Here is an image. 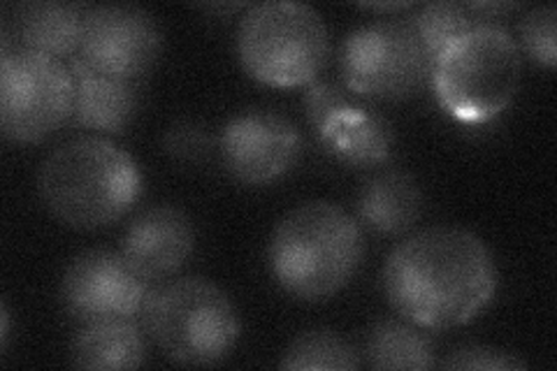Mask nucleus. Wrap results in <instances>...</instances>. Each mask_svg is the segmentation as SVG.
Wrapping results in <instances>:
<instances>
[{"label": "nucleus", "mask_w": 557, "mask_h": 371, "mask_svg": "<svg viewBox=\"0 0 557 371\" xmlns=\"http://www.w3.org/2000/svg\"><path fill=\"white\" fill-rule=\"evenodd\" d=\"M497 264L491 249L462 227H428L399 242L383 264L391 307L423 330L465 325L493 302Z\"/></svg>", "instance_id": "f257e3e1"}, {"label": "nucleus", "mask_w": 557, "mask_h": 371, "mask_svg": "<svg viewBox=\"0 0 557 371\" xmlns=\"http://www.w3.org/2000/svg\"><path fill=\"white\" fill-rule=\"evenodd\" d=\"M364 258L358 219L335 202L311 200L276 223L268 262L274 281L295 299L323 302L351 284Z\"/></svg>", "instance_id": "f03ea898"}, {"label": "nucleus", "mask_w": 557, "mask_h": 371, "mask_svg": "<svg viewBox=\"0 0 557 371\" xmlns=\"http://www.w3.org/2000/svg\"><path fill=\"white\" fill-rule=\"evenodd\" d=\"M38 190L45 207L65 225L98 230L135 207L143 196V172L110 139L77 137L45 158Z\"/></svg>", "instance_id": "7ed1b4c3"}, {"label": "nucleus", "mask_w": 557, "mask_h": 371, "mask_svg": "<svg viewBox=\"0 0 557 371\" xmlns=\"http://www.w3.org/2000/svg\"><path fill=\"white\" fill-rule=\"evenodd\" d=\"M139 316L151 342L170 360L186 367L223 362L242 337V321L233 299L200 276L151 288Z\"/></svg>", "instance_id": "20e7f679"}, {"label": "nucleus", "mask_w": 557, "mask_h": 371, "mask_svg": "<svg viewBox=\"0 0 557 371\" xmlns=\"http://www.w3.org/2000/svg\"><path fill=\"white\" fill-rule=\"evenodd\" d=\"M235 45L242 67L256 82L276 88L313 82L330 57L321 14L290 0H270L244 12Z\"/></svg>", "instance_id": "39448f33"}, {"label": "nucleus", "mask_w": 557, "mask_h": 371, "mask_svg": "<svg viewBox=\"0 0 557 371\" xmlns=\"http://www.w3.org/2000/svg\"><path fill=\"white\" fill-rule=\"evenodd\" d=\"M520 70L516 40L502 26L485 24L442 51L434 61L432 88L448 114L481 123L509 108L520 86Z\"/></svg>", "instance_id": "423d86ee"}, {"label": "nucleus", "mask_w": 557, "mask_h": 371, "mask_svg": "<svg viewBox=\"0 0 557 371\" xmlns=\"http://www.w3.org/2000/svg\"><path fill=\"white\" fill-rule=\"evenodd\" d=\"M339 70L351 94L393 102L423 91L432 82L434 59L413 20H391L348 33Z\"/></svg>", "instance_id": "0eeeda50"}, {"label": "nucleus", "mask_w": 557, "mask_h": 371, "mask_svg": "<svg viewBox=\"0 0 557 371\" xmlns=\"http://www.w3.org/2000/svg\"><path fill=\"white\" fill-rule=\"evenodd\" d=\"M75 108V77L61 59L0 49V128L12 143L33 145L54 135Z\"/></svg>", "instance_id": "6e6552de"}, {"label": "nucleus", "mask_w": 557, "mask_h": 371, "mask_svg": "<svg viewBox=\"0 0 557 371\" xmlns=\"http://www.w3.org/2000/svg\"><path fill=\"white\" fill-rule=\"evenodd\" d=\"M151 281L139 274L121 251L94 249L79 253L61 281L63 309L77 323L133 321L143 313Z\"/></svg>", "instance_id": "1a4fd4ad"}, {"label": "nucleus", "mask_w": 557, "mask_h": 371, "mask_svg": "<svg viewBox=\"0 0 557 371\" xmlns=\"http://www.w3.org/2000/svg\"><path fill=\"white\" fill-rule=\"evenodd\" d=\"M161 49V26L151 12L116 3L86 10L79 59L96 73L137 82L159 61Z\"/></svg>", "instance_id": "9d476101"}, {"label": "nucleus", "mask_w": 557, "mask_h": 371, "mask_svg": "<svg viewBox=\"0 0 557 371\" xmlns=\"http://www.w3.org/2000/svg\"><path fill=\"white\" fill-rule=\"evenodd\" d=\"M219 149L223 168L239 184L268 186L298 163L302 139L286 116L270 110H249L228 121Z\"/></svg>", "instance_id": "9b49d317"}, {"label": "nucleus", "mask_w": 557, "mask_h": 371, "mask_svg": "<svg viewBox=\"0 0 557 371\" xmlns=\"http://www.w3.org/2000/svg\"><path fill=\"white\" fill-rule=\"evenodd\" d=\"M196 246L194 223L186 211L159 205L137 214L121 239V253L147 281H163L177 274Z\"/></svg>", "instance_id": "f8f14e48"}, {"label": "nucleus", "mask_w": 557, "mask_h": 371, "mask_svg": "<svg viewBox=\"0 0 557 371\" xmlns=\"http://www.w3.org/2000/svg\"><path fill=\"white\" fill-rule=\"evenodd\" d=\"M86 8L59 0H35L12 8L3 22V47L26 49L51 59H65L79 49Z\"/></svg>", "instance_id": "ddd939ff"}, {"label": "nucleus", "mask_w": 557, "mask_h": 371, "mask_svg": "<svg viewBox=\"0 0 557 371\" xmlns=\"http://www.w3.org/2000/svg\"><path fill=\"white\" fill-rule=\"evenodd\" d=\"M67 67L75 77L73 119L77 126L112 135L124 133L139 110L137 82L100 75L84 65L79 57Z\"/></svg>", "instance_id": "4468645a"}, {"label": "nucleus", "mask_w": 557, "mask_h": 371, "mask_svg": "<svg viewBox=\"0 0 557 371\" xmlns=\"http://www.w3.org/2000/svg\"><path fill=\"white\" fill-rule=\"evenodd\" d=\"M358 223L376 235H403L423 211V193L409 172L386 170L364 182L358 196Z\"/></svg>", "instance_id": "2eb2a0df"}, {"label": "nucleus", "mask_w": 557, "mask_h": 371, "mask_svg": "<svg viewBox=\"0 0 557 371\" xmlns=\"http://www.w3.org/2000/svg\"><path fill=\"white\" fill-rule=\"evenodd\" d=\"M147 360V339L133 321L84 325L73 342V364L79 369H137Z\"/></svg>", "instance_id": "dca6fc26"}, {"label": "nucleus", "mask_w": 557, "mask_h": 371, "mask_svg": "<svg viewBox=\"0 0 557 371\" xmlns=\"http://www.w3.org/2000/svg\"><path fill=\"white\" fill-rule=\"evenodd\" d=\"M364 358L374 369H432L437 364V353L423 327L407 318H386L368 332Z\"/></svg>", "instance_id": "f3484780"}, {"label": "nucleus", "mask_w": 557, "mask_h": 371, "mask_svg": "<svg viewBox=\"0 0 557 371\" xmlns=\"http://www.w3.org/2000/svg\"><path fill=\"white\" fill-rule=\"evenodd\" d=\"M323 139L333 145L342 161L351 165H374L388 158L393 128L386 119L376 114L346 110Z\"/></svg>", "instance_id": "a211bd4d"}, {"label": "nucleus", "mask_w": 557, "mask_h": 371, "mask_svg": "<svg viewBox=\"0 0 557 371\" xmlns=\"http://www.w3.org/2000/svg\"><path fill=\"white\" fill-rule=\"evenodd\" d=\"M413 24L421 40L425 42L432 59L437 61L444 49L453 42L460 40L462 35L474 30L485 24H495L481 12L472 8V3H453V0H437V3H428L413 16Z\"/></svg>", "instance_id": "6ab92c4d"}, {"label": "nucleus", "mask_w": 557, "mask_h": 371, "mask_svg": "<svg viewBox=\"0 0 557 371\" xmlns=\"http://www.w3.org/2000/svg\"><path fill=\"white\" fill-rule=\"evenodd\" d=\"M282 369L302 371V369H335L348 371L360 367V353L342 334L333 330H311L293 339L286 348Z\"/></svg>", "instance_id": "aec40b11"}, {"label": "nucleus", "mask_w": 557, "mask_h": 371, "mask_svg": "<svg viewBox=\"0 0 557 371\" xmlns=\"http://www.w3.org/2000/svg\"><path fill=\"white\" fill-rule=\"evenodd\" d=\"M555 22H557L555 5H544L528 12L525 20L520 24V40L528 51V57H532L539 65H544L548 70H553L557 61Z\"/></svg>", "instance_id": "412c9836"}, {"label": "nucleus", "mask_w": 557, "mask_h": 371, "mask_svg": "<svg viewBox=\"0 0 557 371\" xmlns=\"http://www.w3.org/2000/svg\"><path fill=\"white\" fill-rule=\"evenodd\" d=\"M305 110L311 128L317 131L321 137L330 131V126L342 116L346 110H351V100L335 84H311V88L305 96Z\"/></svg>", "instance_id": "4be33fe9"}, {"label": "nucleus", "mask_w": 557, "mask_h": 371, "mask_svg": "<svg viewBox=\"0 0 557 371\" xmlns=\"http://www.w3.org/2000/svg\"><path fill=\"white\" fill-rule=\"evenodd\" d=\"M444 369H495V371H511V369H528V362L513 356L509 350H502L495 346H483V344H467L450 353V356L442 364Z\"/></svg>", "instance_id": "5701e85b"}, {"label": "nucleus", "mask_w": 557, "mask_h": 371, "mask_svg": "<svg viewBox=\"0 0 557 371\" xmlns=\"http://www.w3.org/2000/svg\"><path fill=\"white\" fill-rule=\"evenodd\" d=\"M209 149H212V139L194 121H182L165 133V151L180 161H198Z\"/></svg>", "instance_id": "b1692460"}, {"label": "nucleus", "mask_w": 557, "mask_h": 371, "mask_svg": "<svg viewBox=\"0 0 557 371\" xmlns=\"http://www.w3.org/2000/svg\"><path fill=\"white\" fill-rule=\"evenodd\" d=\"M8 337H10V313H8V305L3 302V309H0V346H3V350L8 348Z\"/></svg>", "instance_id": "393cba45"}, {"label": "nucleus", "mask_w": 557, "mask_h": 371, "mask_svg": "<svg viewBox=\"0 0 557 371\" xmlns=\"http://www.w3.org/2000/svg\"><path fill=\"white\" fill-rule=\"evenodd\" d=\"M362 8H368V10H388V12H395V10H407V8H411V3H383V5H362Z\"/></svg>", "instance_id": "a878e982"}]
</instances>
